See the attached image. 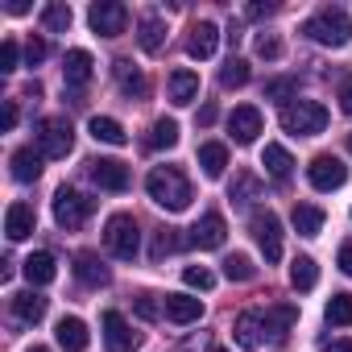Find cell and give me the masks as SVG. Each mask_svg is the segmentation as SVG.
I'll return each mask as SVG.
<instances>
[{
	"label": "cell",
	"instance_id": "d6a6232c",
	"mask_svg": "<svg viewBox=\"0 0 352 352\" xmlns=\"http://www.w3.org/2000/svg\"><path fill=\"white\" fill-rule=\"evenodd\" d=\"M290 282H294V290H315L319 265H315L311 257H294V261H290Z\"/></svg>",
	"mask_w": 352,
	"mask_h": 352
},
{
	"label": "cell",
	"instance_id": "836d02e7",
	"mask_svg": "<svg viewBox=\"0 0 352 352\" xmlns=\"http://www.w3.org/2000/svg\"><path fill=\"white\" fill-rule=\"evenodd\" d=\"M71 21H75L71 5H46V9H42V25H46L50 34H67V30H71Z\"/></svg>",
	"mask_w": 352,
	"mask_h": 352
},
{
	"label": "cell",
	"instance_id": "d590c367",
	"mask_svg": "<svg viewBox=\"0 0 352 352\" xmlns=\"http://www.w3.org/2000/svg\"><path fill=\"white\" fill-rule=\"evenodd\" d=\"M179 249H183V236H179V232H174V228H157V232H153V249H149V257L162 261V257L179 253Z\"/></svg>",
	"mask_w": 352,
	"mask_h": 352
},
{
	"label": "cell",
	"instance_id": "ac0fdd59",
	"mask_svg": "<svg viewBox=\"0 0 352 352\" xmlns=\"http://www.w3.org/2000/svg\"><path fill=\"white\" fill-rule=\"evenodd\" d=\"M216 42H220V30H216L212 21H199V25H191L187 54H191V58H212V54H216Z\"/></svg>",
	"mask_w": 352,
	"mask_h": 352
},
{
	"label": "cell",
	"instance_id": "11a10c76",
	"mask_svg": "<svg viewBox=\"0 0 352 352\" xmlns=\"http://www.w3.org/2000/svg\"><path fill=\"white\" fill-rule=\"evenodd\" d=\"M348 153H352V137H348Z\"/></svg>",
	"mask_w": 352,
	"mask_h": 352
},
{
	"label": "cell",
	"instance_id": "db71d44e",
	"mask_svg": "<svg viewBox=\"0 0 352 352\" xmlns=\"http://www.w3.org/2000/svg\"><path fill=\"white\" fill-rule=\"evenodd\" d=\"M30 352H50V348H30Z\"/></svg>",
	"mask_w": 352,
	"mask_h": 352
},
{
	"label": "cell",
	"instance_id": "b9f144b4",
	"mask_svg": "<svg viewBox=\"0 0 352 352\" xmlns=\"http://www.w3.org/2000/svg\"><path fill=\"white\" fill-rule=\"evenodd\" d=\"M183 282H187L191 290H212V286H216L212 270H204V265H187V270H183Z\"/></svg>",
	"mask_w": 352,
	"mask_h": 352
},
{
	"label": "cell",
	"instance_id": "83f0119b",
	"mask_svg": "<svg viewBox=\"0 0 352 352\" xmlns=\"http://www.w3.org/2000/svg\"><path fill=\"white\" fill-rule=\"evenodd\" d=\"M42 174V153L38 149H17L13 153V179L17 183H38Z\"/></svg>",
	"mask_w": 352,
	"mask_h": 352
},
{
	"label": "cell",
	"instance_id": "bcb514c9",
	"mask_svg": "<svg viewBox=\"0 0 352 352\" xmlns=\"http://www.w3.org/2000/svg\"><path fill=\"white\" fill-rule=\"evenodd\" d=\"M340 108H344V116H352V79L340 83Z\"/></svg>",
	"mask_w": 352,
	"mask_h": 352
},
{
	"label": "cell",
	"instance_id": "7dc6e473",
	"mask_svg": "<svg viewBox=\"0 0 352 352\" xmlns=\"http://www.w3.org/2000/svg\"><path fill=\"white\" fill-rule=\"evenodd\" d=\"M0 124H5V133H9V129L17 124V104H13V100L5 104V112H0Z\"/></svg>",
	"mask_w": 352,
	"mask_h": 352
},
{
	"label": "cell",
	"instance_id": "7402d4cb",
	"mask_svg": "<svg viewBox=\"0 0 352 352\" xmlns=\"http://www.w3.org/2000/svg\"><path fill=\"white\" fill-rule=\"evenodd\" d=\"M9 307H13V315L21 319V323H38L42 315H46V298L30 286V290H21V294H13L9 298Z\"/></svg>",
	"mask_w": 352,
	"mask_h": 352
},
{
	"label": "cell",
	"instance_id": "8d00e7d4",
	"mask_svg": "<svg viewBox=\"0 0 352 352\" xmlns=\"http://www.w3.org/2000/svg\"><path fill=\"white\" fill-rule=\"evenodd\" d=\"M174 141H179V124H174L170 116L153 120V129H149V149H170Z\"/></svg>",
	"mask_w": 352,
	"mask_h": 352
},
{
	"label": "cell",
	"instance_id": "f1b7e54d",
	"mask_svg": "<svg viewBox=\"0 0 352 352\" xmlns=\"http://www.w3.org/2000/svg\"><path fill=\"white\" fill-rule=\"evenodd\" d=\"M298 319V311L290 307V302H278V307H270L265 315H261V323H265V331H274V340L282 344V336L290 331V323Z\"/></svg>",
	"mask_w": 352,
	"mask_h": 352
},
{
	"label": "cell",
	"instance_id": "d6986e66",
	"mask_svg": "<svg viewBox=\"0 0 352 352\" xmlns=\"http://www.w3.org/2000/svg\"><path fill=\"white\" fill-rule=\"evenodd\" d=\"M34 224H38V216H34L30 204H13V208L5 212V236H9V241H25V236L34 232Z\"/></svg>",
	"mask_w": 352,
	"mask_h": 352
},
{
	"label": "cell",
	"instance_id": "484cf974",
	"mask_svg": "<svg viewBox=\"0 0 352 352\" xmlns=\"http://www.w3.org/2000/svg\"><path fill=\"white\" fill-rule=\"evenodd\" d=\"M199 166H204L208 179H220V174L228 170V145H220V141H204V145H199Z\"/></svg>",
	"mask_w": 352,
	"mask_h": 352
},
{
	"label": "cell",
	"instance_id": "8fae6325",
	"mask_svg": "<svg viewBox=\"0 0 352 352\" xmlns=\"http://www.w3.org/2000/svg\"><path fill=\"white\" fill-rule=\"evenodd\" d=\"M224 236H228V224H224V216L220 212H208V216H199L195 220V228H191V245L195 249H220L224 245Z\"/></svg>",
	"mask_w": 352,
	"mask_h": 352
},
{
	"label": "cell",
	"instance_id": "2e32d148",
	"mask_svg": "<svg viewBox=\"0 0 352 352\" xmlns=\"http://www.w3.org/2000/svg\"><path fill=\"white\" fill-rule=\"evenodd\" d=\"M75 278H79L83 286H91V290H100V286H108V282H112L108 265H104L96 253H79V257H75Z\"/></svg>",
	"mask_w": 352,
	"mask_h": 352
},
{
	"label": "cell",
	"instance_id": "f5cc1de1",
	"mask_svg": "<svg viewBox=\"0 0 352 352\" xmlns=\"http://www.w3.org/2000/svg\"><path fill=\"white\" fill-rule=\"evenodd\" d=\"M216 120V104H204V112H199V124H212Z\"/></svg>",
	"mask_w": 352,
	"mask_h": 352
},
{
	"label": "cell",
	"instance_id": "d4e9b609",
	"mask_svg": "<svg viewBox=\"0 0 352 352\" xmlns=\"http://www.w3.org/2000/svg\"><path fill=\"white\" fill-rule=\"evenodd\" d=\"M261 166H265V174H270V179L286 183V179H290V170H294V157H290V149H286V145H265V153H261Z\"/></svg>",
	"mask_w": 352,
	"mask_h": 352
},
{
	"label": "cell",
	"instance_id": "52a82bcc",
	"mask_svg": "<svg viewBox=\"0 0 352 352\" xmlns=\"http://www.w3.org/2000/svg\"><path fill=\"white\" fill-rule=\"evenodd\" d=\"M87 21H91L96 34H104V38H120V34L129 30V9L120 5V0H96V5L87 9Z\"/></svg>",
	"mask_w": 352,
	"mask_h": 352
},
{
	"label": "cell",
	"instance_id": "f907efd6",
	"mask_svg": "<svg viewBox=\"0 0 352 352\" xmlns=\"http://www.w3.org/2000/svg\"><path fill=\"white\" fill-rule=\"evenodd\" d=\"M245 13H249V17H253V21H257V17H270V13H274V5H249V9H245Z\"/></svg>",
	"mask_w": 352,
	"mask_h": 352
},
{
	"label": "cell",
	"instance_id": "6da1fadb",
	"mask_svg": "<svg viewBox=\"0 0 352 352\" xmlns=\"http://www.w3.org/2000/svg\"><path fill=\"white\" fill-rule=\"evenodd\" d=\"M145 191H149V199H153L157 208H166V212H187L191 199H195L187 174H183L179 166H153V170L145 174Z\"/></svg>",
	"mask_w": 352,
	"mask_h": 352
},
{
	"label": "cell",
	"instance_id": "9f6ffc18",
	"mask_svg": "<svg viewBox=\"0 0 352 352\" xmlns=\"http://www.w3.org/2000/svg\"><path fill=\"white\" fill-rule=\"evenodd\" d=\"M216 352H228V348H216Z\"/></svg>",
	"mask_w": 352,
	"mask_h": 352
},
{
	"label": "cell",
	"instance_id": "7a4b0ae2",
	"mask_svg": "<svg viewBox=\"0 0 352 352\" xmlns=\"http://www.w3.org/2000/svg\"><path fill=\"white\" fill-rule=\"evenodd\" d=\"M302 34H307L311 42H319V46L340 50V46H348V42H352V21H348V13H344V9L327 5V9H319L315 17H307V21H302Z\"/></svg>",
	"mask_w": 352,
	"mask_h": 352
},
{
	"label": "cell",
	"instance_id": "f6af8a7d",
	"mask_svg": "<svg viewBox=\"0 0 352 352\" xmlns=\"http://www.w3.org/2000/svg\"><path fill=\"white\" fill-rule=\"evenodd\" d=\"M46 54H50V46H46L42 38H30V42H25V58H30V67H38Z\"/></svg>",
	"mask_w": 352,
	"mask_h": 352
},
{
	"label": "cell",
	"instance_id": "ab89813d",
	"mask_svg": "<svg viewBox=\"0 0 352 352\" xmlns=\"http://www.w3.org/2000/svg\"><path fill=\"white\" fill-rule=\"evenodd\" d=\"M133 311H137V319H145V323H157L162 319V311H166V302H157V294H137V302H133Z\"/></svg>",
	"mask_w": 352,
	"mask_h": 352
},
{
	"label": "cell",
	"instance_id": "f546056e",
	"mask_svg": "<svg viewBox=\"0 0 352 352\" xmlns=\"http://www.w3.org/2000/svg\"><path fill=\"white\" fill-rule=\"evenodd\" d=\"M87 133H91L96 141H104V145H124V141H129V133H124L120 120H112V116H91Z\"/></svg>",
	"mask_w": 352,
	"mask_h": 352
},
{
	"label": "cell",
	"instance_id": "ee69618b",
	"mask_svg": "<svg viewBox=\"0 0 352 352\" xmlns=\"http://www.w3.org/2000/svg\"><path fill=\"white\" fill-rule=\"evenodd\" d=\"M257 54L270 58V63L282 58V42H278V34H261V38H257Z\"/></svg>",
	"mask_w": 352,
	"mask_h": 352
},
{
	"label": "cell",
	"instance_id": "9a60e30c",
	"mask_svg": "<svg viewBox=\"0 0 352 352\" xmlns=\"http://www.w3.org/2000/svg\"><path fill=\"white\" fill-rule=\"evenodd\" d=\"M54 336H58V348H67V352H87V348H91V336H87V323H83V319H75V315H67V319H58V327H54Z\"/></svg>",
	"mask_w": 352,
	"mask_h": 352
},
{
	"label": "cell",
	"instance_id": "44dd1931",
	"mask_svg": "<svg viewBox=\"0 0 352 352\" xmlns=\"http://www.w3.org/2000/svg\"><path fill=\"white\" fill-rule=\"evenodd\" d=\"M112 71H116V83H120V91H124V96H133V100H145V96H149V79H145L129 58H120Z\"/></svg>",
	"mask_w": 352,
	"mask_h": 352
},
{
	"label": "cell",
	"instance_id": "7c38bea8",
	"mask_svg": "<svg viewBox=\"0 0 352 352\" xmlns=\"http://www.w3.org/2000/svg\"><path fill=\"white\" fill-rule=\"evenodd\" d=\"M104 344H108V352H133L141 340H137V331L124 323L120 311H104Z\"/></svg>",
	"mask_w": 352,
	"mask_h": 352
},
{
	"label": "cell",
	"instance_id": "ba28073f",
	"mask_svg": "<svg viewBox=\"0 0 352 352\" xmlns=\"http://www.w3.org/2000/svg\"><path fill=\"white\" fill-rule=\"evenodd\" d=\"M307 179L315 191H340L348 183V166L336 157V153H319L311 166H307Z\"/></svg>",
	"mask_w": 352,
	"mask_h": 352
},
{
	"label": "cell",
	"instance_id": "5b68a950",
	"mask_svg": "<svg viewBox=\"0 0 352 352\" xmlns=\"http://www.w3.org/2000/svg\"><path fill=\"white\" fill-rule=\"evenodd\" d=\"M104 245H108V253H112V257L133 261V257H137V249H141L137 220H133V216H124V212H116V216L104 224Z\"/></svg>",
	"mask_w": 352,
	"mask_h": 352
},
{
	"label": "cell",
	"instance_id": "f35d334b",
	"mask_svg": "<svg viewBox=\"0 0 352 352\" xmlns=\"http://www.w3.org/2000/svg\"><path fill=\"white\" fill-rule=\"evenodd\" d=\"M220 83H224V87H245V83H249V63H245V58H228L224 71H220Z\"/></svg>",
	"mask_w": 352,
	"mask_h": 352
},
{
	"label": "cell",
	"instance_id": "5bb4252c",
	"mask_svg": "<svg viewBox=\"0 0 352 352\" xmlns=\"http://www.w3.org/2000/svg\"><path fill=\"white\" fill-rule=\"evenodd\" d=\"M261 112L253 108V104H241V108H232V120H228V129H232V141L236 145H253L257 141V133H261Z\"/></svg>",
	"mask_w": 352,
	"mask_h": 352
},
{
	"label": "cell",
	"instance_id": "c3c4849f",
	"mask_svg": "<svg viewBox=\"0 0 352 352\" xmlns=\"http://www.w3.org/2000/svg\"><path fill=\"white\" fill-rule=\"evenodd\" d=\"M319 352H352V340H327Z\"/></svg>",
	"mask_w": 352,
	"mask_h": 352
},
{
	"label": "cell",
	"instance_id": "4fadbf2b",
	"mask_svg": "<svg viewBox=\"0 0 352 352\" xmlns=\"http://www.w3.org/2000/svg\"><path fill=\"white\" fill-rule=\"evenodd\" d=\"M91 75H96V58H91L87 50H67V58H63V79H67V87H71V91H83V87L91 83Z\"/></svg>",
	"mask_w": 352,
	"mask_h": 352
},
{
	"label": "cell",
	"instance_id": "e575fe53",
	"mask_svg": "<svg viewBox=\"0 0 352 352\" xmlns=\"http://www.w3.org/2000/svg\"><path fill=\"white\" fill-rule=\"evenodd\" d=\"M224 278L228 282H253L257 278V265L245 253H232V257H224Z\"/></svg>",
	"mask_w": 352,
	"mask_h": 352
},
{
	"label": "cell",
	"instance_id": "8992f818",
	"mask_svg": "<svg viewBox=\"0 0 352 352\" xmlns=\"http://www.w3.org/2000/svg\"><path fill=\"white\" fill-rule=\"evenodd\" d=\"M34 141H38V153L42 157H67L71 145H75V133L63 116H46L38 129H34Z\"/></svg>",
	"mask_w": 352,
	"mask_h": 352
},
{
	"label": "cell",
	"instance_id": "4316f807",
	"mask_svg": "<svg viewBox=\"0 0 352 352\" xmlns=\"http://www.w3.org/2000/svg\"><path fill=\"white\" fill-rule=\"evenodd\" d=\"M232 331H236V344H241V348H257V344H261L265 323H261V315H257V311H241Z\"/></svg>",
	"mask_w": 352,
	"mask_h": 352
},
{
	"label": "cell",
	"instance_id": "ffe728a7",
	"mask_svg": "<svg viewBox=\"0 0 352 352\" xmlns=\"http://www.w3.org/2000/svg\"><path fill=\"white\" fill-rule=\"evenodd\" d=\"M21 270H25V282H30V286H50V282L58 278V265H54L50 253H30V257L21 261Z\"/></svg>",
	"mask_w": 352,
	"mask_h": 352
},
{
	"label": "cell",
	"instance_id": "603a6c76",
	"mask_svg": "<svg viewBox=\"0 0 352 352\" xmlns=\"http://www.w3.org/2000/svg\"><path fill=\"white\" fill-rule=\"evenodd\" d=\"M195 96H199V75L195 71H174L170 75V104L187 108V104H195Z\"/></svg>",
	"mask_w": 352,
	"mask_h": 352
},
{
	"label": "cell",
	"instance_id": "681fc988",
	"mask_svg": "<svg viewBox=\"0 0 352 352\" xmlns=\"http://www.w3.org/2000/svg\"><path fill=\"white\" fill-rule=\"evenodd\" d=\"M340 270H344V274L352 278V241H348V245L340 249Z\"/></svg>",
	"mask_w": 352,
	"mask_h": 352
},
{
	"label": "cell",
	"instance_id": "30bf717a",
	"mask_svg": "<svg viewBox=\"0 0 352 352\" xmlns=\"http://www.w3.org/2000/svg\"><path fill=\"white\" fill-rule=\"evenodd\" d=\"M87 174H91V183L100 191H129V166L116 162V157H91L87 162Z\"/></svg>",
	"mask_w": 352,
	"mask_h": 352
},
{
	"label": "cell",
	"instance_id": "277c9868",
	"mask_svg": "<svg viewBox=\"0 0 352 352\" xmlns=\"http://www.w3.org/2000/svg\"><path fill=\"white\" fill-rule=\"evenodd\" d=\"M91 212H96V199H87L83 191H75V187H58V191H54V224H58V228L75 232V228L87 224Z\"/></svg>",
	"mask_w": 352,
	"mask_h": 352
},
{
	"label": "cell",
	"instance_id": "e0dca14e",
	"mask_svg": "<svg viewBox=\"0 0 352 352\" xmlns=\"http://www.w3.org/2000/svg\"><path fill=\"white\" fill-rule=\"evenodd\" d=\"M166 319L174 323H195L204 315V298H191V294H166Z\"/></svg>",
	"mask_w": 352,
	"mask_h": 352
},
{
	"label": "cell",
	"instance_id": "74e56055",
	"mask_svg": "<svg viewBox=\"0 0 352 352\" xmlns=\"http://www.w3.org/2000/svg\"><path fill=\"white\" fill-rule=\"evenodd\" d=\"M323 315H327V323H336V327H348V323H352V294H331Z\"/></svg>",
	"mask_w": 352,
	"mask_h": 352
},
{
	"label": "cell",
	"instance_id": "60d3db41",
	"mask_svg": "<svg viewBox=\"0 0 352 352\" xmlns=\"http://www.w3.org/2000/svg\"><path fill=\"white\" fill-rule=\"evenodd\" d=\"M298 91V79H290V75H282V79H270L265 83V100H290Z\"/></svg>",
	"mask_w": 352,
	"mask_h": 352
},
{
	"label": "cell",
	"instance_id": "1f68e13d",
	"mask_svg": "<svg viewBox=\"0 0 352 352\" xmlns=\"http://www.w3.org/2000/svg\"><path fill=\"white\" fill-rule=\"evenodd\" d=\"M228 199H232L236 208H249L253 199H261V183H257V174H236V179H232V191H228Z\"/></svg>",
	"mask_w": 352,
	"mask_h": 352
},
{
	"label": "cell",
	"instance_id": "816d5d0a",
	"mask_svg": "<svg viewBox=\"0 0 352 352\" xmlns=\"http://www.w3.org/2000/svg\"><path fill=\"white\" fill-rule=\"evenodd\" d=\"M13 17H21V13H30V5H25V0H9V5H5Z\"/></svg>",
	"mask_w": 352,
	"mask_h": 352
},
{
	"label": "cell",
	"instance_id": "9c48e42d",
	"mask_svg": "<svg viewBox=\"0 0 352 352\" xmlns=\"http://www.w3.org/2000/svg\"><path fill=\"white\" fill-rule=\"evenodd\" d=\"M249 232H253L257 249L265 253V261H278V257H282V224H278L274 212H253Z\"/></svg>",
	"mask_w": 352,
	"mask_h": 352
},
{
	"label": "cell",
	"instance_id": "4dcf8cb0",
	"mask_svg": "<svg viewBox=\"0 0 352 352\" xmlns=\"http://www.w3.org/2000/svg\"><path fill=\"white\" fill-rule=\"evenodd\" d=\"M137 42H141L145 54H157L162 42H166V25H162L157 17H141V25H137Z\"/></svg>",
	"mask_w": 352,
	"mask_h": 352
},
{
	"label": "cell",
	"instance_id": "3957f363",
	"mask_svg": "<svg viewBox=\"0 0 352 352\" xmlns=\"http://www.w3.org/2000/svg\"><path fill=\"white\" fill-rule=\"evenodd\" d=\"M282 129L290 137H315L327 129V108L315 104V100H290L282 108Z\"/></svg>",
	"mask_w": 352,
	"mask_h": 352
},
{
	"label": "cell",
	"instance_id": "cb8c5ba5",
	"mask_svg": "<svg viewBox=\"0 0 352 352\" xmlns=\"http://www.w3.org/2000/svg\"><path fill=\"white\" fill-rule=\"evenodd\" d=\"M290 224H294L298 236H319V232H323V208H315V204H294Z\"/></svg>",
	"mask_w": 352,
	"mask_h": 352
},
{
	"label": "cell",
	"instance_id": "7bdbcfd3",
	"mask_svg": "<svg viewBox=\"0 0 352 352\" xmlns=\"http://www.w3.org/2000/svg\"><path fill=\"white\" fill-rule=\"evenodd\" d=\"M17 54H21V46L13 38H5V46H0V71H5V75L17 71Z\"/></svg>",
	"mask_w": 352,
	"mask_h": 352
}]
</instances>
